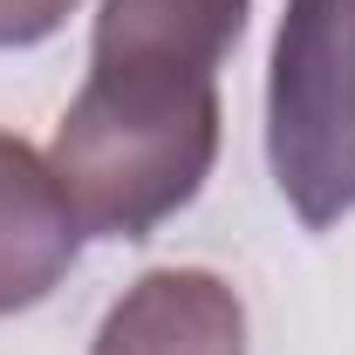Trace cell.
Masks as SVG:
<instances>
[{"mask_svg":"<svg viewBox=\"0 0 355 355\" xmlns=\"http://www.w3.org/2000/svg\"><path fill=\"white\" fill-rule=\"evenodd\" d=\"M266 164L308 232L355 212V0H287L266 55Z\"/></svg>","mask_w":355,"mask_h":355,"instance_id":"2","label":"cell"},{"mask_svg":"<svg viewBox=\"0 0 355 355\" xmlns=\"http://www.w3.org/2000/svg\"><path fill=\"white\" fill-rule=\"evenodd\" d=\"M253 0H103L89 62H150L184 76H219L232 42L246 35Z\"/></svg>","mask_w":355,"mask_h":355,"instance_id":"5","label":"cell"},{"mask_svg":"<svg viewBox=\"0 0 355 355\" xmlns=\"http://www.w3.org/2000/svg\"><path fill=\"white\" fill-rule=\"evenodd\" d=\"M219 157V83L150 69V62H89L69 116L55 123V184L83 232L150 239L184 212Z\"/></svg>","mask_w":355,"mask_h":355,"instance_id":"1","label":"cell"},{"mask_svg":"<svg viewBox=\"0 0 355 355\" xmlns=\"http://www.w3.org/2000/svg\"><path fill=\"white\" fill-rule=\"evenodd\" d=\"M83 253V219L62 198L55 164L0 130V314H21L62 287Z\"/></svg>","mask_w":355,"mask_h":355,"instance_id":"4","label":"cell"},{"mask_svg":"<svg viewBox=\"0 0 355 355\" xmlns=\"http://www.w3.org/2000/svg\"><path fill=\"white\" fill-rule=\"evenodd\" d=\"M89 355H246V301L205 266H157L123 287Z\"/></svg>","mask_w":355,"mask_h":355,"instance_id":"3","label":"cell"},{"mask_svg":"<svg viewBox=\"0 0 355 355\" xmlns=\"http://www.w3.org/2000/svg\"><path fill=\"white\" fill-rule=\"evenodd\" d=\"M83 0H0V48H35L48 35H62V21Z\"/></svg>","mask_w":355,"mask_h":355,"instance_id":"6","label":"cell"}]
</instances>
